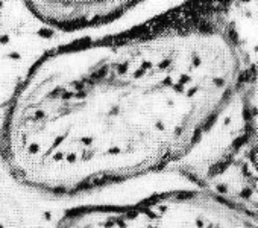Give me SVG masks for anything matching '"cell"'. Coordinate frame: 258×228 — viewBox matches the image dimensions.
<instances>
[{"instance_id": "1", "label": "cell", "mask_w": 258, "mask_h": 228, "mask_svg": "<svg viewBox=\"0 0 258 228\" xmlns=\"http://www.w3.org/2000/svg\"><path fill=\"white\" fill-rule=\"evenodd\" d=\"M249 68L228 9L211 3L58 44L12 91L0 154L20 184L56 196L163 170L217 128Z\"/></svg>"}, {"instance_id": "2", "label": "cell", "mask_w": 258, "mask_h": 228, "mask_svg": "<svg viewBox=\"0 0 258 228\" xmlns=\"http://www.w3.org/2000/svg\"><path fill=\"white\" fill-rule=\"evenodd\" d=\"M55 228H258L255 208L208 190H178L129 205L75 208Z\"/></svg>"}]
</instances>
